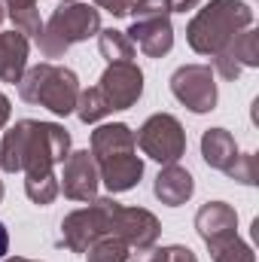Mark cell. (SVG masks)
<instances>
[{
	"instance_id": "30bf717a",
	"label": "cell",
	"mask_w": 259,
	"mask_h": 262,
	"mask_svg": "<svg viewBox=\"0 0 259 262\" xmlns=\"http://www.w3.org/2000/svg\"><path fill=\"white\" fill-rule=\"evenodd\" d=\"M162 235V223L156 213H149L146 207H122L116 210V220H113V238L125 241L128 250H149L156 247Z\"/></svg>"
},
{
	"instance_id": "2e32d148",
	"label": "cell",
	"mask_w": 259,
	"mask_h": 262,
	"mask_svg": "<svg viewBox=\"0 0 259 262\" xmlns=\"http://www.w3.org/2000/svg\"><path fill=\"white\" fill-rule=\"evenodd\" d=\"M28 37L18 31H0V82H18L28 70Z\"/></svg>"
},
{
	"instance_id": "836d02e7",
	"label": "cell",
	"mask_w": 259,
	"mask_h": 262,
	"mask_svg": "<svg viewBox=\"0 0 259 262\" xmlns=\"http://www.w3.org/2000/svg\"><path fill=\"white\" fill-rule=\"evenodd\" d=\"M61 3H73V0H61Z\"/></svg>"
},
{
	"instance_id": "ba28073f",
	"label": "cell",
	"mask_w": 259,
	"mask_h": 262,
	"mask_svg": "<svg viewBox=\"0 0 259 262\" xmlns=\"http://www.w3.org/2000/svg\"><path fill=\"white\" fill-rule=\"evenodd\" d=\"M171 95L192 113L217 110V73L210 64H183L171 73Z\"/></svg>"
},
{
	"instance_id": "6da1fadb",
	"label": "cell",
	"mask_w": 259,
	"mask_h": 262,
	"mask_svg": "<svg viewBox=\"0 0 259 262\" xmlns=\"http://www.w3.org/2000/svg\"><path fill=\"white\" fill-rule=\"evenodd\" d=\"M70 156V131L58 122L18 119L3 134L0 143V171L25 174V195L46 207L61 195L55 165Z\"/></svg>"
},
{
	"instance_id": "7a4b0ae2",
	"label": "cell",
	"mask_w": 259,
	"mask_h": 262,
	"mask_svg": "<svg viewBox=\"0 0 259 262\" xmlns=\"http://www.w3.org/2000/svg\"><path fill=\"white\" fill-rule=\"evenodd\" d=\"M92 159L98 177L110 192H128L143 177V162L137 156L134 131L125 122H110L92 131Z\"/></svg>"
},
{
	"instance_id": "277c9868",
	"label": "cell",
	"mask_w": 259,
	"mask_h": 262,
	"mask_svg": "<svg viewBox=\"0 0 259 262\" xmlns=\"http://www.w3.org/2000/svg\"><path fill=\"white\" fill-rule=\"evenodd\" d=\"M79 92H82L79 76L70 67L55 64V61H43V64L31 67L18 79V98L34 107H46L55 116H70L76 110Z\"/></svg>"
},
{
	"instance_id": "4dcf8cb0",
	"label": "cell",
	"mask_w": 259,
	"mask_h": 262,
	"mask_svg": "<svg viewBox=\"0 0 259 262\" xmlns=\"http://www.w3.org/2000/svg\"><path fill=\"white\" fill-rule=\"evenodd\" d=\"M0 262H40V259H25V256H9V259H0Z\"/></svg>"
},
{
	"instance_id": "3957f363",
	"label": "cell",
	"mask_w": 259,
	"mask_h": 262,
	"mask_svg": "<svg viewBox=\"0 0 259 262\" xmlns=\"http://www.w3.org/2000/svg\"><path fill=\"white\" fill-rule=\"evenodd\" d=\"M253 25V9L244 0H207L186 25V43L198 55L223 52L235 34Z\"/></svg>"
},
{
	"instance_id": "d6a6232c",
	"label": "cell",
	"mask_w": 259,
	"mask_h": 262,
	"mask_svg": "<svg viewBox=\"0 0 259 262\" xmlns=\"http://www.w3.org/2000/svg\"><path fill=\"white\" fill-rule=\"evenodd\" d=\"M3 195H6V189H3V180H0V201H3Z\"/></svg>"
},
{
	"instance_id": "4316f807",
	"label": "cell",
	"mask_w": 259,
	"mask_h": 262,
	"mask_svg": "<svg viewBox=\"0 0 259 262\" xmlns=\"http://www.w3.org/2000/svg\"><path fill=\"white\" fill-rule=\"evenodd\" d=\"M168 3H171V12H183V15H186V12L195 9L201 0H168Z\"/></svg>"
},
{
	"instance_id": "d4e9b609",
	"label": "cell",
	"mask_w": 259,
	"mask_h": 262,
	"mask_svg": "<svg viewBox=\"0 0 259 262\" xmlns=\"http://www.w3.org/2000/svg\"><path fill=\"white\" fill-rule=\"evenodd\" d=\"M131 18H156V15H171L168 0H137L128 12Z\"/></svg>"
},
{
	"instance_id": "8992f818",
	"label": "cell",
	"mask_w": 259,
	"mask_h": 262,
	"mask_svg": "<svg viewBox=\"0 0 259 262\" xmlns=\"http://www.w3.org/2000/svg\"><path fill=\"white\" fill-rule=\"evenodd\" d=\"M119 201L116 198H95L89 207L70 210L61 220V244L73 253H85L89 244H95L104 235H113Z\"/></svg>"
},
{
	"instance_id": "9c48e42d",
	"label": "cell",
	"mask_w": 259,
	"mask_h": 262,
	"mask_svg": "<svg viewBox=\"0 0 259 262\" xmlns=\"http://www.w3.org/2000/svg\"><path fill=\"white\" fill-rule=\"evenodd\" d=\"M98 92L104 95L110 113L116 110H128L140 101L143 95V70L134 61H113L98 79Z\"/></svg>"
},
{
	"instance_id": "7402d4cb",
	"label": "cell",
	"mask_w": 259,
	"mask_h": 262,
	"mask_svg": "<svg viewBox=\"0 0 259 262\" xmlns=\"http://www.w3.org/2000/svg\"><path fill=\"white\" fill-rule=\"evenodd\" d=\"M207 250H210L213 262H256L250 244H244L238 235L229 238V241H220V244H213V247H207Z\"/></svg>"
},
{
	"instance_id": "44dd1931",
	"label": "cell",
	"mask_w": 259,
	"mask_h": 262,
	"mask_svg": "<svg viewBox=\"0 0 259 262\" xmlns=\"http://www.w3.org/2000/svg\"><path fill=\"white\" fill-rule=\"evenodd\" d=\"M6 15L12 18V25H15V31L21 34V37H40V31H43V18H40V6L34 3V6H12V9H6Z\"/></svg>"
},
{
	"instance_id": "603a6c76",
	"label": "cell",
	"mask_w": 259,
	"mask_h": 262,
	"mask_svg": "<svg viewBox=\"0 0 259 262\" xmlns=\"http://www.w3.org/2000/svg\"><path fill=\"white\" fill-rule=\"evenodd\" d=\"M134 262H198L195 253L183 244H168V247H149L134 253Z\"/></svg>"
},
{
	"instance_id": "d6986e66",
	"label": "cell",
	"mask_w": 259,
	"mask_h": 262,
	"mask_svg": "<svg viewBox=\"0 0 259 262\" xmlns=\"http://www.w3.org/2000/svg\"><path fill=\"white\" fill-rule=\"evenodd\" d=\"M73 113L79 116V122L95 125V122H101L104 116H110V107H107L104 95L98 92V85H92V89L79 92V98H76V110H73Z\"/></svg>"
},
{
	"instance_id": "ac0fdd59",
	"label": "cell",
	"mask_w": 259,
	"mask_h": 262,
	"mask_svg": "<svg viewBox=\"0 0 259 262\" xmlns=\"http://www.w3.org/2000/svg\"><path fill=\"white\" fill-rule=\"evenodd\" d=\"M98 49L107 58V64H113V61H131L134 58V43L125 37V31H116V28L98 31Z\"/></svg>"
},
{
	"instance_id": "4fadbf2b",
	"label": "cell",
	"mask_w": 259,
	"mask_h": 262,
	"mask_svg": "<svg viewBox=\"0 0 259 262\" xmlns=\"http://www.w3.org/2000/svg\"><path fill=\"white\" fill-rule=\"evenodd\" d=\"M131 43L140 46L146 58H162L174 46V28L171 15H156V18H131V28L125 31Z\"/></svg>"
},
{
	"instance_id": "5bb4252c",
	"label": "cell",
	"mask_w": 259,
	"mask_h": 262,
	"mask_svg": "<svg viewBox=\"0 0 259 262\" xmlns=\"http://www.w3.org/2000/svg\"><path fill=\"white\" fill-rule=\"evenodd\" d=\"M195 232L201 235V241L207 247L235 238L238 235V213H235V207L226 204V201H207V204H201L198 213H195Z\"/></svg>"
},
{
	"instance_id": "5b68a950",
	"label": "cell",
	"mask_w": 259,
	"mask_h": 262,
	"mask_svg": "<svg viewBox=\"0 0 259 262\" xmlns=\"http://www.w3.org/2000/svg\"><path fill=\"white\" fill-rule=\"evenodd\" d=\"M101 31V12L89 3H61L49 21H43V31L37 37V49L43 58H61L73 43H82Z\"/></svg>"
},
{
	"instance_id": "ffe728a7",
	"label": "cell",
	"mask_w": 259,
	"mask_h": 262,
	"mask_svg": "<svg viewBox=\"0 0 259 262\" xmlns=\"http://www.w3.org/2000/svg\"><path fill=\"white\" fill-rule=\"evenodd\" d=\"M85 262H128V247H125V241H119L113 235H104L95 244H89Z\"/></svg>"
},
{
	"instance_id": "cb8c5ba5",
	"label": "cell",
	"mask_w": 259,
	"mask_h": 262,
	"mask_svg": "<svg viewBox=\"0 0 259 262\" xmlns=\"http://www.w3.org/2000/svg\"><path fill=\"white\" fill-rule=\"evenodd\" d=\"M226 177H229V180H235V183L253 186V183H256V156H253V152H238V156H235V162L229 165Z\"/></svg>"
},
{
	"instance_id": "484cf974",
	"label": "cell",
	"mask_w": 259,
	"mask_h": 262,
	"mask_svg": "<svg viewBox=\"0 0 259 262\" xmlns=\"http://www.w3.org/2000/svg\"><path fill=\"white\" fill-rule=\"evenodd\" d=\"M134 3H137V0H95L98 9H107V12L116 15V18H119V15H128Z\"/></svg>"
},
{
	"instance_id": "7c38bea8",
	"label": "cell",
	"mask_w": 259,
	"mask_h": 262,
	"mask_svg": "<svg viewBox=\"0 0 259 262\" xmlns=\"http://www.w3.org/2000/svg\"><path fill=\"white\" fill-rule=\"evenodd\" d=\"M213 67L223 79H238L244 67H259V31L244 28L241 34H235V40L213 55Z\"/></svg>"
},
{
	"instance_id": "1f68e13d",
	"label": "cell",
	"mask_w": 259,
	"mask_h": 262,
	"mask_svg": "<svg viewBox=\"0 0 259 262\" xmlns=\"http://www.w3.org/2000/svg\"><path fill=\"white\" fill-rule=\"evenodd\" d=\"M3 18H6V6H3V0H0V25H3Z\"/></svg>"
},
{
	"instance_id": "e0dca14e",
	"label": "cell",
	"mask_w": 259,
	"mask_h": 262,
	"mask_svg": "<svg viewBox=\"0 0 259 262\" xmlns=\"http://www.w3.org/2000/svg\"><path fill=\"white\" fill-rule=\"evenodd\" d=\"M238 156V143L232 137V131L226 128H207L201 134V159L207 162V168L213 171H229V165Z\"/></svg>"
},
{
	"instance_id": "9a60e30c",
	"label": "cell",
	"mask_w": 259,
	"mask_h": 262,
	"mask_svg": "<svg viewBox=\"0 0 259 262\" xmlns=\"http://www.w3.org/2000/svg\"><path fill=\"white\" fill-rule=\"evenodd\" d=\"M153 192L156 198L162 201V204H168V207H180V204H186L195 192V180L192 174L183 168V165H162V171H159V177H156V183H153Z\"/></svg>"
},
{
	"instance_id": "f546056e",
	"label": "cell",
	"mask_w": 259,
	"mask_h": 262,
	"mask_svg": "<svg viewBox=\"0 0 259 262\" xmlns=\"http://www.w3.org/2000/svg\"><path fill=\"white\" fill-rule=\"evenodd\" d=\"M37 0H3V6L6 9H12V6H34Z\"/></svg>"
},
{
	"instance_id": "f1b7e54d",
	"label": "cell",
	"mask_w": 259,
	"mask_h": 262,
	"mask_svg": "<svg viewBox=\"0 0 259 262\" xmlns=\"http://www.w3.org/2000/svg\"><path fill=\"white\" fill-rule=\"evenodd\" d=\"M6 250H9V232H6V226L0 223V259L6 256Z\"/></svg>"
},
{
	"instance_id": "83f0119b",
	"label": "cell",
	"mask_w": 259,
	"mask_h": 262,
	"mask_svg": "<svg viewBox=\"0 0 259 262\" xmlns=\"http://www.w3.org/2000/svg\"><path fill=\"white\" fill-rule=\"evenodd\" d=\"M9 113H12V104H9V98L0 92V131H3L6 122H9Z\"/></svg>"
},
{
	"instance_id": "8fae6325",
	"label": "cell",
	"mask_w": 259,
	"mask_h": 262,
	"mask_svg": "<svg viewBox=\"0 0 259 262\" xmlns=\"http://www.w3.org/2000/svg\"><path fill=\"white\" fill-rule=\"evenodd\" d=\"M61 165L64 168H61V177H58V189L64 192V198H70V201H95L101 177H98V165H95L92 152L76 149Z\"/></svg>"
},
{
	"instance_id": "52a82bcc",
	"label": "cell",
	"mask_w": 259,
	"mask_h": 262,
	"mask_svg": "<svg viewBox=\"0 0 259 262\" xmlns=\"http://www.w3.org/2000/svg\"><path fill=\"white\" fill-rule=\"evenodd\" d=\"M140 152L159 165H174L186 156V131L177 116L171 113H153L134 134Z\"/></svg>"
}]
</instances>
